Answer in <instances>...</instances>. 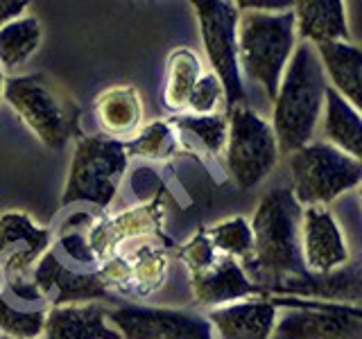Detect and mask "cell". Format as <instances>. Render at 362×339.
Masks as SVG:
<instances>
[{
    "instance_id": "1",
    "label": "cell",
    "mask_w": 362,
    "mask_h": 339,
    "mask_svg": "<svg viewBox=\"0 0 362 339\" xmlns=\"http://www.w3.org/2000/svg\"><path fill=\"white\" fill-rule=\"evenodd\" d=\"M301 213L290 188H274L258 203L249 224L252 251L240 260V267L263 290L286 276L308 274L301 258Z\"/></svg>"
},
{
    "instance_id": "2",
    "label": "cell",
    "mask_w": 362,
    "mask_h": 339,
    "mask_svg": "<svg viewBox=\"0 0 362 339\" xmlns=\"http://www.w3.org/2000/svg\"><path fill=\"white\" fill-rule=\"evenodd\" d=\"M326 86V75L315 45L299 43L286 66L274 97L272 131L276 136L279 154L290 156L310 145L324 111Z\"/></svg>"
},
{
    "instance_id": "3",
    "label": "cell",
    "mask_w": 362,
    "mask_h": 339,
    "mask_svg": "<svg viewBox=\"0 0 362 339\" xmlns=\"http://www.w3.org/2000/svg\"><path fill=\"white\" fill-rule=\"evenodd\" d=\"M3 100L50 150H62L71 138L79 141L84 136L75 97L45 73L5 79Z\"/></svg>"
},
{
    "instance_id": "4",
    "label": "cell",
    "mask_w": 362,
    "mask_h": 339,
    "mask_svg": "<svg viewBox=\"0 0 362 339\" xmlns=\"http://www.w3.org/2000/svg\"><path fill=\"white\" fill-rule=\"evenodd\" d=\"M238 66L240 71L265 88L274 102L281 77L297 48L294 11L263 14V11H240L238 18Z\"/></svg>"
},
{
    "instance_id": "5",
    "label": "cell",
    "mask_w": 362,
    "mask_h": 339,
    "mask_svg": "<svg viewBox=\"0 0 362 339\" xmlns=\"http://www.w3.org/2000/svg\"><path fill=\"white\" fill-rule=\"evenodd\" d=\"M129 156L122 141L109 136H82L75 145V154L62 195V206L77 201H90L107 208L118 192L127 172Z\"/></svg>"
},
{
    "instance_id": "6",
    "label": "cell",
    "mask_w": 362,
    "mask_h": 339,
    "mask_svg": "<svg viewBox=\"0 0 362 339\" xmlns=\"http://www.w3.org/2000/svg\"><path fill=\"white\" fill-rule=\"evenodd\" d=\"M292 195L301 208L335 201L342 192L356 188L362 179V163L328 143H313L288 156Z\"/></svg>"
},
{
    "instance_id": "7",
    "label": "cell",
    "mask_w": 362,
    "mask_h": 339,
    "mask_svg": "<svg viewBox=\"0 0 362 339\" xmlns=\"http://www.w3.org/2000/svg\"><path fill=\"white\" fill-rule=\"evenodd\" d=\"M226 167L240 190H252L279 163V145L272 124L247 107H233L226 113Z\"/></svg>"
},
{
    "instance_id": "8",
    "label": "cell",
    "mask_w": 362,
    "mask_h": 339,
    "mask_svg": "<svg viewBox=\"0 0 362 339\" xmlns=\"http://www.w3.org/2000/svg\"><path fill=\"white\" fill-rule=\"evenodd\" d=\"M192 9L199 23L204 50H206L209 64L218 75L222 90H224V105L226 113L233 107H240L247 100L240 66H238V11L235 3L226 0H192Z\"/></svg>"
},
{
    "instance_id": "9",
    "label": "cell",
    "mask_w": 362,
    "mask_h": 339,
    "mask_svg": "<svg viewBox=\"0 0 362 339\" xmlns=\"http://www.w3.org/2000/svg\"><path fill=\"white\" fill-rule=\"evenodd\" d=\"M52 231L34 224L28 213L9 210L0 215V269L7 285L21 299H41L32 285V267L50 251Z\"/></svg>"
},
{
    "instance_id": "10",
    "label": "cell",
    "mask_w": 362,
    "mask_h": 339,
    "mask_svg": "<svg viewBox=\"0 0 362 339\" xmlns=\"http://www.w3.org/2000/svg\"><path fill=\"white\" fill-rule=\"evenodd\" d=\"M120 339H211L213 328L206 316L168 308L124 305L107 312Z\"/></svg>"
},
{
    "instance_id": "11",
    "label": "cell",
    "mask_w": 362,
    "mask_h": 339,
    "mask_svg": "<svg viewBox=\"0 0 362 339\" xmlns=\"http://www.w3.org/2000/svg\"><path fill=\"white\" fill-rule=\"evenodd\" d=\"M32 285L39 292V297H48L54 292L52 308L75 303H90V299L111 301L109 282L105 274L98 269L93 274H82L64 267L52 251L45 254L39 265L32 269Z\"/></svg>"
},
{
    "instance_id": "12",
    "label": "cell",
    "mask_w": 362,
    "mask_h": 339,
    "mask_svg": "<svg viewBox=\"0 0 362 339\" xmlns=\"http://www.w3.org/2000/svg\"><path fill=\"white\" fill-rule=\"evenodd\" d=\"M299 237L301 258L308 274H328V271L349 265V249L342 231L328 208H303Z\"/></svg>"
},
{
    "instance_id": "13",
    "label": "cell",
    "mask_w": 362,
    "mask_h": 339,
    "mask_svg": "<svg viewBox=\"0 0 362 339\" xmlns=\"http://www.w3.org/2000/svg\"><path fill=\"white\" fill-rule=\"evenodd\" d=\"M358 308H335L317 303L315 308L290 312L274 326L269 339H360Z\"/></svg>"
},
{
    "instance_id": "14",
    "label": "cell",
    "mask_w": 362,
    "mask_h": 339,
    "mask_svg": "<svg viewBox=\"0 0 362 339\" xmlns=\"http://www.w3.org/2000/svg\"><path fill=\"white\" fill-rule=\"evenodd\" d=\"M161 197H154L152 201L141 203V206H134L124 213L113 215L98 222L93 229L88 226L86 231V242L93 251L95 260H107L116 256L118 246L134 237H143V235H152L158 231V224H161Z\"/></svg>"
},
{
    "instance_id": "15",
    "label": "cell",
    "mask_w": 362,
    "mask_h": 339,
    "mask_svg": "<svg viewBox=\"0 0 362 339\" xmlns=\"http://www.w3.org/2000/svg\"><path fill=\"white\" fill-rule=\"evenodd\" d=\"M190 287L195 301L211 308L229 305L231 301L254 297V294H265L263 287L245 274L240 263L229 256H218L206 271L190 276Z\"/></svg>"
},
{
    "instance_id": "16",
    "label": "cell",
    "mask_w": 362,
    "mask_h": 339,
    "mask_svg": "<svg viewBox=\"0 0 362 339\" xmlns=\"http://www.w3.org/2000/svg\"><path fill=\"white\" fill-rule=\"evenodd\" d=\"M206 321L220 339H269L276 326L274 301H235L213 308Z\"/></svg>"
},
{
    "instance_id": "17",
    "label": "cell",
    "mask_w": 362,
    "mask_h": 339,
    "mask_svg": "<svg viewBox=\"0 0 362 339\" xmlns=\"http://www.w3.org/2000/svg\"><path fill=\"white\" fill-rule=\"evenodd\" d=\"M102 303H75L45 310V339H120L118 331L107 323Z\"/></svg>"
},
{
    "instance_id": "18",
    "label": "cell",
    "mask_w": 362,
    "mask_h": 339,
    "mask_svg": "<svg viewBox=\"0 0 362 339\" xmlns=\"http://www.w3.org/2000/svg\"><path fill=\"white\" fill-rule=\"evenodd\" d=\"M265 294H301L324 301H360V269L358 265H344L328 274L286 276L265 287Z\"/></svg>"
},
{
    "instance_id": "19",
    "label": "cell",
    "mask_w": 362,
    "mask_h": 339,
    "mask_svg": "<svg viewBox=\"0 0 362 339\" xmlns=\"http://www.w3.org/2000/svg\"><path fill=\"white\" fill-rule=\"evenodd\" d=\"M294 32L303 43L322 45L349 41L344 3L339 0H301L294 3Z\"/></svg>"
},
{
    "instance_id": "20",
    "label": "cell",
    "mask_w": 362,
    "mask_h": 339,
    "mask_svg": "<svg viewBox=\"0 0 362 339\" xmlns=\"http://www.w3.org/2000/svg\"><path fill=\"white\" fill-rule=\"evenodd\" d=\"M322 71L331 79V88L337 90L351 107L362 105V52L351 41H335L315 45Z\"/></svg>"
},
{
    "instance_id": "21",
    "label": "cell",
    "mask_w": 362,
    "mask_h": 339,
    "mask_svg": "<svg viewBox=\"0 0 362 339\" xmlns=\"http://www.w3.org/2000/svg\"><path fill=\"white\" fill-rule=\"evenodd\" d=\"M95 118L102 131L113 141L136 136L143 122V105L136 86L120 84L102 90L95 100Z\"/></svg>"
},
{
    "instance_id": "22",
    "label": "cell",
    "mask_w": 362,
    "mask_h": 339,
    "mask_svg": "<svg viewBox=\"0 0 362 339\" xmlns=\"http://www.w3.org/2000/svg\"><path fill=\"white\" fill-rule=\"evenodd\" d=\"M324 105H326L324 136H326L328 145L337 147L339 152H344L360 161V156H362L360 111L356 107H351L349 102L331 86H326Z\"/></svg>"
},
{
    "instance_id": "23",
    "label": "cell",
    "mask_w": 362,
    "mask_h": 339,
    "mask_svg": "<svg viewBox=\"0 0 362 339\" xmlns=\"http://www.w3.org/2000/svg\"><path fill=\"white\" fill-rule=\"evenodd\" d=\"M43 28L37 16H21L0 28V71H14L39 50Z\"/></svg>"
},
{
    "instance_id": "24",
    "label": "cell",
    "mask_w": 362,
    "mask_h": 339,
    "mask_svg": "<svg viewBox=\"0 0 362 339\" xmlns=\"http://www.w3.org/2000/svg\"><path fill=\"white\" fill-rule=\"evenodd\" d=\"M202 75V61L197 54L188 48H177L170 52L165 64V90H163V105L170 111L186 113L188 97L192 93V86Z\"/></svg>"
},
{
    "instance_id": "25",
    "label": "cell",
    "mask_w": 362,
    "mask_h": 339,
    "mask_svg": "<svg viewBox=\"0 0 362 339\" xmlns=\"http://www.w3.org/2000/svg\"><path fill=\"white\" fill-rule=\"evenodd\" d=\"M124 263H127V290L132 285L134 292L141 294V297L156 292L165 282L170 260L163 249L143 244Z\"/></svg>"
},
{
    "instance_id": "26",
    "label": "cell",
    "mask_w": 362,
    "mask_h": 339,
    "mask_svg": "<svg viewBox=\"0 0 362 339\" xmlns=\"http://www.w3.org/2000/svg\"><path fill=\"white\" fill-rule=\"evenodd\" d=\"M127 156H141V158H156L163 161L177 152V138L173 131V124L165 120H154L141 131H136L132 141H122Z\"/></svg>"
},
{
    "instance_id": "27",
    "label": "cell",
    "mask_w": 362,
    "mask_h": 339,
    "mask_svg": "<svg viewBox=\"0 0 362 339\" xmlns=\"http://www.w3.org/2000/svg\"><path fill=\"white\" fill-rule=\"evenodd\" d=\"M204 235L211 246L222 256L229 258H247L252 251V229L245 218H229L220 224L204 229Z\"/></svg>"
},
{
    "instance_id": "28",
    "label": "cell",
    "mask_w": 362,
    "mask_h": 339,
    "mask_svg": "<svg viewBox=\"0 0 362 339\" xmlns=\"http://www.w3.org/2000/svg\"><path fill=\"white\" fill-rule=\"evenodd\" d=\"M179 129H186L192 136H197L199 143L206 147L211 154H220L226 145V129L229 122L222 113H209V116H192V113H177L168 120Z\"/></svg>"
},
{
    "instance_id": "29",
    "label": "cell",
    "mask_w": 362,
    "mask_h": 339,
    "mask_svg": "<svg viewBox=\"0 0 362 339\" xmlns=\"http://www.w3.org/2000/svg\"><path fill=\"white\" fill-rule=\"evenodd\" d=\"M45 310H16L0 297V337L9 339H37L43 333Z\"/></svg>"
},
{
    "instance_id": "30",
    "label": "cell",
    "mask_w": 362,
    "mask_h": 339,
    "mask_svg": "<svg viewBox=\"0 0 362 339\" xmlns=\"http://www.w3.org/2000/svg\"><path fill=\"white\" fill-rule=\"evenodd\" d=\"M224 100L222 84L215 73H202L199 79L192 86V93L188 97L186 113L192 116H209V113H218V107Z\"/></svg>"
},
{
    "instance_id": "31",
    "label": "cell",
    "mask_w": 362,
    "mask_h": 339,
    "mask_svg": "<svg viewBox=\"0 0 362 339\" xmlns=\"http://www.w3.org/2000/svg\"><path fill=\"white\" fill-rule=\"evenodd\" d=\"M179 256H181V260H184V265L188 267L190 276H195V274H202V271H206L220 254L211 246L204 231H199V233L192 235L184 246H181Z\"/></svg>"
},
{
    "instance_id": "32",
    "label": "cell",
    "mask_w": 362,
    "mask_h": 339,
    "mask_svg": "<svg viewBox=\"0 0 362 339\" xmlns=\"http://www.w3.org/2000/svg\"><path fill=\"white\" fill-rule=\"evenodd\" d=\"M59 244L64 246V251L68 256H73L77 260V263H98L93 251H90L88 242H86V233H79V231L64 233L59 237Z\"/></svg>"
},
{
    "instance_id": "33",
    "label": "cell",
    "mask_w": 362,
    "mask_h": 339,
    "mask_svg": "<svg viewBox=\"0 0 362 339\" xmlns=\"http://www.w3.org/2000/svg\"><path fill=\"white\" fill-rule=\"evenodd\" d=\"M238 11H263V14H281L294 7L290 0H240L235 3Z\"/></svg>"
},
{
    "instance_id": "34",
    "label": "cell",
    "mask_w": 362,
    "mask_h": 339,
    "mask_svg": "<svg viewBox=\"0 0 362 339\" xmlns=\"http://www.w3.org/2000/svg\"><path fill=\"white\" fill-rule=\"evenodd\" d=\"M28 5H30L28 0H0V28L21 16H25Z\"/></svg>"
},
{
    "instance_id": "35",
    "label": "cell",
    "mask_w": 362,
    "mask_h": 339,
    "mask_svg": "<svg viewBox=\"0 0 362 339\" xmlns=\"http://www.w3.org/2000/svg\"><path fill=\"white\" fill-rule=\"evenodd\" d=\"M3 88H5V73L0 71V100H3Z\"/></svg>"
},
{
    "instance_id": "36",
    "label": "cell",
    "mask_w": 362,
    "mask_h": 339,
    "mask_svg": "<svg viewBox=\"0 0 362 339\" xmlns=\"http://www.w3.org/2000/svg\"><path fill=\"white\" fill-rule=\"evenodd\" d=\"M0 339H9V337H0Z\"/></svg>"
}]
</instances>
